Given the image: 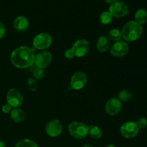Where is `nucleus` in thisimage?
Returning <instances> with one entry per match:
<instances>
[{
  "label": "nucleus",
  "instance_id": "obj_12",
  "mask_svg": "<svg viewBox=\"0 0 147 147\" xmlns=\"http://www.w3.org/2000/svg\"><path fill=\"white\" fill-rule=\"evenodd\" d=\"M45 131L50 137H57L63 131V125L57 119L50 120L46 124Z\"/></svg>",
  "mask_w": 147,
  "mask_h": 147
},
{
  "label": "nucleus",
  "instance_id": "obj_22",
  "mask_svg": "<svg viewBox=\"0 0 147 147\" xmlns=\"http://www.w3.org/2000/svg\"><path fill=\"white\" fill-rule=\"evenodd\" d=\"M15 147H38L37 144L30 139H24L20 140L16 144Z\"/></svg>",
  "mask_w": 147,
  "mask_h": 147
},
{
  "label": "nucleus",
  "instance_id": "obj_4",
  "mask_svg": "<svg viewBox=\"0 0 147 147\" xmlns=\"http://www.w3.org/2000/svg\"><path fill=\"white\" fill-rule=\"evenodd\" d=\"M32 44L37 50H45L53 44V37L47 33H39L33 39Z\"/></svg>",
  "mask_w": 147,
  "mask_h": 147
},
{
  "label": "nucleus",
  "instance_id": "obj_8",
  "mask_svg": "<svg viewBox=\"0 0 147 147\" xmlns=\"http://www.w3.org/2000/svg\"><path fill=\"white\" fill-rule=\"evenodd\" d=\"M139 129L136 126V122L127 121L121 125L120 128L121 134L126 139H132L137 136Z\"/></svg>",
  "mask_w": 147,
  "mask_h": 147
},
{
  "label": "nucleus",
  "instance_id": "obj_21",
  "mask_svg": "<svg viewBox=\"0 0 147 147\" xmlns=\"http://www.w3.org/2000/svg\"><path fill=\"white\" fill-rule=\"evenodd\" d=\"M113 17H112V15L111 14V13L109 11H103L100 14V17H99V20H100V22L102 24H109L111 23L112 20H113Z\"/></svg>",
  "mask_w": 147,
  "mask_h": 147
},
{
  "label": "nucleus",
  "instance_id": "obj_15",
  "mask_svg": "<svg viewBox=\"0 0 147 147\" xmlns=\"http://www.w3.org/2000/svg\"><path fill=\"white\" fill-rule=\"evenodd\" d=\"M111 47V42L109 37L105 35H102L98 37L96 42V47L100 53H106L109 50Z\"/></svg>",
  "mask_w": 147,
  "mask_h": 147
},
{
  "label": "nucleus",
  "instance_id": "obj_3",
  "mask_svg": "<svg viewBox=\"0 0 147 147\" xmlns=\"http://www.w3.org/2000/svg\"><path fill=\"white\" fill-rule=\"evenodd\" d=\"M89 126L83 122L73 121L68 126V132L76 139H83L88 134Z\"/></svg>",
  "mask_w": 147,
  "mask_h": 147
},
{
  "label": "nucleus",
  "instance_id": "obj_10",
  "mask_svg": "<svg viewBox=\"0 0 147 147\" xmlns=\"http://www.w3.org/2000/svg\"><path fill=\"white\" fill-rule=\"evenodd\" d=\"M72 50L74 52L76 57H82L86 55L90 50V45L88 42L85 39L78 40L73 43L72 46Z\"/></svg>",
  "mask_w": 147,
  "mask_h": 147
},
{
  "label": "nucleus",
  "instance_id": "obj_29",
  "mask_svg": "<svg viewBox=\"0 0 147 147\" xmlns=\"http://www.w3.org/2000/svg\"><path fill=\"white\" fill-rule=\"evenodd\" d=\"M105 1H106V3H108V4H113V3H114V2H116V1H120V0H104Z\"/></svg>",
  "mask_w": 147,
  "mask_h": 147
},
{
  "label": "nucleus",
  "instance_id": "obj_9",
  "mask_svg": "<svg viewBox=\"0 0 147 147\" xmlns=\"http://www.w3.org/2000/svg\"><path fill=\"white\" fill-rule=\"evenodd\" d=\"M129 50V45L124 40H119L111 45L110 52L111 55L115 57H123L128 53Z\"/></svg>",
  "mask_w": 147,
  "mask_h": 147
},
{
  "label": "nucleus",
  "instance_id": "obj_13",
  "mask_svg": "<svg viewBox=\"0 0 147 147\" xmlns=\"http://www.w3.org/2000/svg\"><path fill=\"white\" fill-rule=\"evenodd\" d=\"M87 83V76L83 72L75 73L70 78V86L74 90H80Z\"/></svg>",
  "mask_w": 147,
  "mask_h": 147
},
{
  "label": "nucleus",
  "instance_id": "obj_17",
  "mask_svg": "<svg viewBox=\"0 0 147 147\" xmlns=\"http://www.w3.org/2000/svg\"><path fill=\"white\" fill-rule=\"evenodd\" d=\"M134 18L135 22H137L138 24H141V25L145 24L147 22V11L143 8L139 9L135 12Z\"/></svg>",
  "mask_w": 147,
  "mask_h": 147
},
{
  "label": "nucleus",
  "instance_id": "obj_5",
  "mask_svg": "<svg viewBox=\"0 0 147 147\" xmlns=\"http://www.w3.org/2000/svg\"><path fill=\"white\" fill-rule=\"evenodd\" d=\"M22 95L17 88H11L7 93V103L13 109H17L23 103Z\"/></svg>",
  "mask_w": 147,
  "mask_h": 147
},
{
  "label": "nucleus",
  "instance_id": "obj_30",
  "mask_svg": "<svg viewBox=\"0 0 147 147\" xmlns=\"http://www.w3.org/2000/svg\"><path fill=\"white\" fill-rule=\"evenodd\" d=\"M0 147H5V144L2 141L0 140Z\"/></svg>",
  "mask_w": 147,
  "mask_h": 147
},
{
  "label": "nucleus",
  "instance_id": "obj_32",
  "mask_svg": "<svg viewBox=\"0 0 147 147\" xmlns=\"http://www.w3.org/2000/svg\"><path fill=\"white\" fill-rule=\"evenodd\" d=\"M105 147H116V146H113V145L112 144H109V145H107V146H106Z\"/></svg>",
  "mask_w": 147,
  "mask_h": 147
},
{
  "label": "nucleus",
  "instance_id": "obj_24",
  "mask_svg": "<svg viewBox=\"0 0 147 147\" xmlns=\"http://www.w3.org/2000/svg\"><path fill=\"white\" fill-rule=\"evenodd\" d=\"M45 73L44 70L42 68H39V67H36L33 70V78L35 79L36 80H42L44 78Z\"/></svg>",
  "mask_w": 147,
  "mask_h": 147
},
{
  "label": "nucleus",
  "instance_id": "obj_1",
  "mask_svg": "<svg viewBox=\"0 0 147 147\" xmlns=\"http://www.w3.org/2000/svg\"><path fill=\"white\" fill-rule=\"evenodd\" d=\"M35 53L31 47L20 46L14 50L10 56V60L17 68H27L34 64Z\"/></svg>",
  "mask_w": 147,
  "mask_h": 147
},
{
  "label": "nucleus",
  "instance_id": "obj_11",
  "mask_svg": "<svg viewBox=\"0 0 147 147\" xmlns=\"http://www.w3.org/2000/svg\"><path fill=\"white\" fill-rule=\"evenodd\" d=\"M121 109L122 103L117 98H111L105 105L106 113L111 116H117L121 111Z\"/></svg>",
  "mask_w": 147,
  "mask_h": 147
},
{
  "label": "nucleus",
  "instance_id": "obj_26",
  "mask_svg": "<svg viewBox=\"0 0 147 147\" xmlns=\"http://www.w3.org/2000/svg\"><path fill=\"white\" fill-rule=\"evenodd\" d=\"M64 55H65V57L67 59H69V60H72V59H73L75 57H76V55H75L74 54V52L73 51L72 48L67 49V50L65 51Z\"/></svg>",
  "mask_w": 147,
  "mask_h": 147
},
{
  "label": "nucleus",
  "instance_id": "obj_31",
  "mask_svg": "<svg viewBox=\"0 0 147 147\" xmlns=\"http://www.w3.org/2000/svg\"><path fill=\"white\" fill-rule=\"evenodd\" d=\"M82 147H93V146H90V145H88V144H86V145H83Z\"/></svg>",
  "mask_w": 147,
  "mask_h": 147
},
{
  "label": "nucleus",
  "instance_id": "obj_23",
  "mask_svg": "<svg viewBox=\"0 0 147 147\" xmlns=\"http://www.w3.org/2000/svg\"><path fill=\"white\" fill-rule=\"evenodd\" d=\"M27 85L28 88L32 92L35 91L37 89V87H38L37 81L34 78H30L27 79Z\"/></svg>",
  "mask_w": 147,
  "mask_h": 147
},
{
  "label": "nucleus",
  "instance_id": "obj_20",
  "mask_svg": "<svg viewBox=\"0 0 147 147\" xmlns=\"http://www.w3.org/2000/svg\"><path fill=\"white\" fill-rule=\"evenodd\" d=\"M131 98V93L127 90H121L117 95V98L121 102H129Z\"/></svg>",
  "mask_w": 147,
  "mask_h": 147
},
{
  "label": "nucleus",
  "instance_id": "obj_16",
  "mask_svg": "<svg viewBox=\"0 0 147 147\" xmlns=\"http://www.w3.org/2000/svg\"><path fill=\"white\" fill-rule=\"evenodd\" d=\"M10 116L11 119L14 123H20V122L23 121L25 118V115H24V111L20 109H14L11 110V113H10Z\"/></svg>",
  "mask_w": 147,
  "mask_h": 147
},
{
  "label": "nucleus",
  "instance_id": "obj_28",
  "mask_svg": "<svg viewBox=\"0 0 147 147\" xmlns=\"http://www.w3.org/2000/svg\"><path fill=\"white\" fill-rule=\"evenodd\" d=\"M5 33H6L5 27H4V25L2 24V23L0 22V40H1V39L4 37Z\"/></svg>",
  "mask_w": 147,
  "mask_h": 147
},
{
  "label": "nucleus",
  "instance_id": "obj_19",
  "mask_svg": "<svg viewBox=\"0 0 147 147\" xmlns=\"http://www.w3.org/2000/svg\"><path fill=\"white\" fill-rule=\"evenodd\" d=\"M109 38L113 42H114L119 41L122 38L121 31H120L117 28L111 29L109 32Z\"/></svg>",
  "mask_w": 147,
  "mask_h": 147
},
{
  "label": "nucleus",
  "instance_id": "obj_14",
  "mask_svg": "<svg viewBox=\"0 0 147 147\" xmlns=\"http://www.w3.org/2000/svg\"><path fill=\"white\" fill-rule=\"evenodd\" d=\"M14 28L19 32H23L29 28V21L24 16H19L16 17L13 22Z\"/></svg>",
  "mask_w": 147,
  "mask_h": 147
},
{
  "label": "nucleus",
  "instance_id": "obj_27",
  "mask_svg": "<svg viewBox=\"0 0 147 147\" xmlns=\"http://www.w3.org/2000/svg\"><path fill=\"white\" fill-rule=\"evenodd\" d=\"M11 110H12V108L9 106V104H5L2 106L1 108V111L4 113H6V114H8V113H11Z\"/></svg>",
  "mask_w": 147,
  "mask_h": 147
},
{
  "label": "nucleus",
  "instance_id": "obj_2",
  "mask_svg": "<svg viewBox=\"0 0 147 147\" xmlns=\"http://www.w3.org/2000/svg\"><path fill=\"white\" fill-rule=\"evenodd\" d=\"M143 33L142 25L135 21H129L123 25L121 30L122 38L126 42H132L140 38Z\"/></svg>",
  "mask_w": 147,
  "mask_h": 147
},
{
  "label": "nucleus",
  "instance_id": "obj_18",
  "mask_svg": "<svg viewBox=\"0 0 147 147\" xmlns=\"http://www.w3.org/2000/svg\"><path fill=\"white\" fill-rule=\"evenodd\" d=\"M88 134L93 139H99L102 137L103 131H102L101 129L97 125H91L90 126H89Z\"/></svg>",
  "mask_w": 147,
  "mask_h": 147
},
{
  "label": "nucleus",
  "instance_id": "obj_7",
  "mask_svg": "<svg viewBox=\"0 0 147 147\" xmlns=\"http://www.w3.org/2000/svg\"><path fill=\"white\" fill-rule=\"evenodd\" d=\"M109 12L112 17L115 18H121L125 17L129 13V7L127 4L121 1L113 3L109 7Z\"/></svg>",
  "mask_w": 147,
  "mask_h": 147
},
{
  "label": "nucleus",
  "instance_id": "obj_6",
  "mask_svg": "<svg viewBox=\"0 0 147 147\" xmlns=\"http://www.w3.org/2000/svg\"><path fill=\"white\" fill-rule=\"evenodd\" d=\"M52 60H53V55L51 54V53L47 50H42L38 54L35 55L34 64L37 67L44 70L51 64Z\"/></svg>",
  "mask_w": 147,
  "mask_h": 147
},
{
  "label": "nucleus",
  "instance_id": "obj_25",
  "mask_svg": "<svg viewBox=\"0 0 147 147\" xmlns=\"http://www.w3.org/2000/svg\"><path fill=\"white\" fill-rule=\"evenodd\" d=\"M136 124L139 129H144V128H146L147 126L146 119H145V118H143V117L139 118V119L136 121Z\"/></svg>",
  "mask_w": 147,
  "mask_h": 147
}]
</instances>
